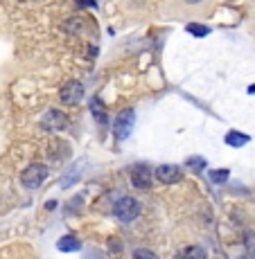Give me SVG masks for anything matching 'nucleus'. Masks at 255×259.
<instances>
[{
	"label": "nucleus",
	"mask_w": 255,
	"mask_h": 259,
	"mask_svg": "<svg viewBox=\"0 0 255 259\" xmlns=\"http://www.w3.org/2000/svg\"><path fill=\"white\" fill-rule=\"evenodd\" d=\"M140 212H142V205H140V201L133 198V196H122L116 205H113V217L122 223L136 221V219L140 217Z\"/></svg>",
	"instance_id": "2"
},
{
	"label": "nucleus",
	"mask_w": 255,
	"mask_h": 259,
	"mask_svg": "<svg viewBox=\"0 0 255 259\" xmlns=\"http://www.w3.org/2000/svg\"><path fill=\"white\" fill-rule=\"evenodd\" d=\"M133 126H136V113L133 108H122V111L113 119V136H116L118 142H124L131 138Z\"/></svg>",
	"instance_id": "1"
},
{
	"label": "nucleus",
	"mask_w": 255,
	"mask_h": 259,
	"mask_svg": "<svg viewBox=\"0 0 255 259\" xmlns=\"http://www.w3.org/2000/svg\"><path fill=\"white\" fill-rule=\"evenodd\" d=\"M228 176H231V171H228V169H212V171H210V181H212L214 185H222V183H226Z\"/></svg>",
	"instance_id": "12"
},
{
	"label": "nucleus",
	"mask_w": 255,
	"mask_h": 259,
	"mask_svg": "<svg viewBox=\"0 0 255 259\" xmlns=\"http://www.w3.org/2000/svg\"><path fill=\"white\" fill-rule=\"evenodd\" d=\"M154 176H156L161 183H165V185H174V183H181L183 181V171H181V167H176V165H161V167H156Z\"/></svg>",
	"instance_id": "6"
},
{
	"label": "nucleus",
	"mask_w": 255,
	"mask_h": 259,
	"mask_svg": "<svg viewBox=\"0 0 255 259\" xmlns=\"http://www.w3.org/2000/svg\"><path fill=\"white\" fill-rule=\"evenodd\" d=\"M183 3H188V5H199L201 0H183Z\"/></svg>",
	"instance_id": "20"
},
{
	"label": "nucleus",
	"mask_w": 255,
	"mask_h": 259,
	"mask_svg": "<svg viewBox=\"0 0 255 259\" xmlns=\"http://www.w3.org/2000/svg\"><path fill=\"white\" fill-rule=\"evenodd\" d=\"M251 138L246 136V133H239V131H231L226 136V144L228 147H244V144H248Z\"/></svg>",
	"instance_id": "10"
},
{
	"label": "nucleus",
	"mask_w": 255,
	"mask_h": 259,
	"mask_svg": "<svg viewBox=\"0 0 255 259\" xmlns=\"http://www.w3.org/2000/svg\"><path fill=\"white\" fill-rule=\"evenodd\" d=\"M239 259H251V257H239Z\"/></svg>",
	"instance_id": "21"
},
{
	"label": "nucleus",
	"mask_w": 255,
	"mask_h": 259,
	"mask_svg": "<svg viewBox=\"0 0 255 259\" xmlns=\"http://www.w3.org/2000/svg\"><path fill=\"white\" fill-rule=\"evenodd\" d=\"M66 32H70V34H77V32H82V27H84V23H82V18L79 16H75V18H70V21H66Z\"/></svg>",
	"instance_id": "13"
},
{
	"label": "nucleus",
	"mask_w": 255,
	"mask_h": 259,
	"mask_svg": "<svg viewBox=\"0 0 255 259\" xmlns=\"http://www.w3.org/2000/svg\"><path fill=\"white\" fill-rule=\"evenodd\" d=\"M59 99H61V104H66V106H75V104H79L84 99V86L79 81L63 83L61 91H59Z\"/></svg>",
	"instance_id": "5"
},
{
	"label": "nucleus",
	"mask_w": 255,
	"mask_h": 259,
	"mask_svg": "<svg viewBox=\"0 0 255 259\" xmlns=\"http://www.w3.org/2000/svg\"><path fill=\"white\" fill-rule=\"evenodd\" d=\"M133 259H158V255L147 248H138V250H133Z\"/></svg>",
	"instance_id": "15"
},
{
	"label": "nucleus",
	"mask_w": 255,
	"mask_h": 259,
	"mask_svg": "<svg viewBox=\"0 0 255 259\" xmlns=\"http://www.w3.org/2000/svg\"><path fill=\"white\" fill-rule=\"evenodd\" d=\"M152 178H154V174H152V169H149L147 165L131 167V183H133V187L149 189V187H152Z\"/></svg>",
	"instance_id": "7"
},
{
	"label": "nucleus",
	"mask_w": 255,
	"mask_h": 259,
	"mask_svg": "<svg viewBox=\"0 0 255 259\" xmlns=\"http://www.w3.org/2000/svg\"><path fill=\"white\" fill-rule=\"evenodd\" d=\"M188 165L192 169H203V167H206V160H201V158H190Z\"/></svg>",
	"instance_id": "16"
},
{
	"label": "nucleus",
	"mask_w": 255,
	"mask_h": 259,
	"mask_svg": "<svg viewBox=\"0 0 255 259\" xmlns=\"http://www.w3.org/2000/svg\"><path fill=\"white\" fill-rule=\"evenodd\" d=\"M108 248H111L113 252H120L122 250V243H120V239L113 237V239H108Z\"/></svg>",
	"instance_id": "17"
},
{
	"label": "nucleus",
	"mask_w": 255,
	"mask_h": 259,
	"mask_svg": "<svg viewBox=\"0 0 255 259\" xmlns=\"http://www.w3.org/2000/svg\"><path fill=\"white\" fill-rule=\"evenodd\" d=\"M46 207H48V210H52V207H57V203H54V201H48Z\"/></svg>",
	"instance_id": "19"
},
{
	"label": "nucleus",
	"mask_w": 255,
	"mask_h": 259,
	"mask_svg": "<svg viewBox=\"0 0 255 259\" xmlns=\"http://www.w3.org/2000/svg\"><path fill=\"white\" fill-rule=\"evenodd\" d=\"M91 113H93V117L97 119L99 124H108V113H106V108H104V104L99 102V99H93L91 102Z\"/></svg>",
	"instance_id": "9"
},
{
	"label": "nucleus",
	"mask_w": 255,
	"mask_h": 259,
	"mask_svg": "<svg viewBox=\"0 0 255 259\" xmlns=\"http://www.w3.org/2000/svg\"><path fill=\"white\" fill-rule=\"evenodd\" d=\"M183 259H208V252L203 246H188L183 252Z\"/></svg>",
	"instance_id": "11"
},
{
	"label": "nucleus",
	"mask_w": 255,
	"mask_h": 259,
	"mask_svg": "<svg viewBox=\"0 0 255 259\" xmlns=\"http://www.w3.org/2000/svg\"><path fill=\"white\" fill-rule=\"evenodd\" d=\"M68 124H70L68 115L63 111H57V108H50L46 115H43V119H41V126L46 128V131H52V133L66 131Z\"/></svg>",
	"instance_id": "4"
},
{
	"label": "nucleus",
	"mask_w": 255,
	"mask_h": 259,
	"mask_svg": "<svg viewBox=\"0 0 255 259\" xmlns=\"http://www.w3.org/2000/svg\"><path fill=\"white\" fill-rule=\"evenodd\" d=\"M77 5H79V7H91V9H95V7H97V0H77Z\"/></svg>",
	"instance_id": "18"
},
{
	"label": "nucleus",
	"mask_w": 255,
	"mask_h": 259,
	"mask_svg": "<svg viewBox=\"0 0 255 259\" xmlns=\"http://www.w3.org/2000/svg\"><path fill=\"white\" fill-rule=\"evenodd\" d=\"M21 181H23V185L27 189H39L43 183L48 181V167L46 165H39V162L25 167L23 174H21Z\"/></svg>",
	"instance_id": "3"
},
{
	"label": "nucleus",
	"mask_w": 255,
	"mask_h": 259,
	"mask_svg": "<svg viewBox=\"0 0 255 259\" xmlns=\"http://www.w3.org/2000/svg\"><path fill=\"white\" fill-rule=\"evenodd\" d=\"M188 32L192 34V36H208V34H210V27H206V25L190 23V25H188Z\"/></svg>",
	"instance_id": "14"
},
{
	"label": "nucleus",
	"mask_w": 255,
	"mask_h": 259,
	"mask_svg": "<svg viewBox=\"0 0 255 259\" xmlns=\"http://www.w3.org/2000/svg\"><path fill=\"white\" fill-rule=\"evenodd\" d=\"M57 248L61 252H75V250H79V248H82V241H79L75 235H66V237H61L57 241Z\"/></svg>",
	"instance_id": "8"
}]
</instances>
